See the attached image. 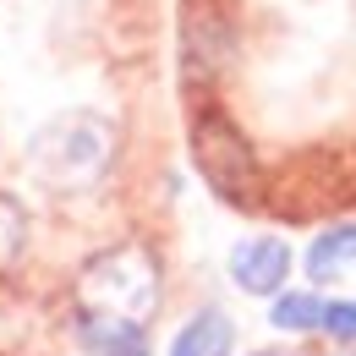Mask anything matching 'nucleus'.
Listing matches in <instances>:
<instances>
[{"label":"nucleus","mask_w":356,"mask_h":356,"mask_svg":"<svg viewBox=\"0 0 356 356\" xmlns=\"http://www.w3.org/2000/svg\"><path fill=\"white\" fill-rule=\"evenodd\" d=\"M274 329H291V334H318V329H323V302H318L312 291L280 296V302H274Z\"/></svg>","instance_id":"8"},{"label":"nucleus","mask_w":356,"mask_h":356,"mask_svg":"<svg viewBox=\"0 0 356 356\" xmlns=\"http://www.w3.org/2000/svg\"><path fill=\"white\" fill-rule=\"evenodd\" d=\"M22 241H28V214H22V203H17V197H6V192H0V268L22 252Z\"/></svg>","instance_id":"9"},{"label":"nucleus","mask_w":356,"mask_h":356,"mask_svg":"<svg viewBox=\"0 0 356 356\" xmlns=\"http://www.w3.org/2000/svg\"><path fill=\"white\" fill-rule=\"evenodd\" d=\"M291 274V247L280 236H252V241H236L230 252V280L247 291V296H274Z\"/></svg>","instance_id":"4"},{"label":"nucleus","mask_w":356,"mask_h":356,"mask_svg":"<svg viewBox=\"0 0 356 356\" xmlns=\"http://www.w3.org/2000/svg\"><path fill=\"white\" fill-rule=\"evenodd\" d=\"M252 356H280V351H252Z\"/></svg>","instance_id":"11"},{"label":"nucleus","mask_w":356,"mask_h":356,"mask_svg":"<svg viewBox=\"0 0 356 356\" xmlns=\"http://www.w3.org/2000/svg\"><path fill=\"white\" fill-rule=\"evenodd\" d=\"M115 121L99 110H66L44 121L28 143V165L49 192H88L115 165Z\"/></svg>","instance_id":"1"},{"label":"nucleus","mask_w":356,"mask_h":356,"mask_svg":"<svg viewBox=\"0 0 356 356\" xmlns=\"http://www.w3.org/2000/svg\"><path fill=\"white\" fill-rule=\"evenodd\" d=\"M77 340H83L88 356H148L143 323H121V318H88V312H77Z\"/></svg>","instance_id":"5"},{"label":"nucleus","mask_w":356,"mask_h":356,"mask_svg":"<svg viewBox=\"0 0 356 356\" xmlns=\"http://www.w3.org/2000/svg\"><path fill=\"white\" fill-rule=\"evenodd\" d=\"M356 268V225H334L307 247V274L318 285H334Z\"/></svg>","instance_id":"7"},{"label":"nucleus","mask_w":356,"mask_h":356,"mask_svg":"<svg viewBox=\"0 0 356 356\" xmlns=\"http://www.w3.org/2000/svg\"><path fill=\"white\" fill-rule=\"evenodd\" d=\"M318 334L356 340V302H323V329H318Z\"/></svg>","instance_id":"10"},{"label":"nucleus","mask_w":356,"mask_h":356,"mask_svg":"<svg viewBox=\"0 0 356 356\" xmlns=\"http://www.w3.org/2000/svg\"><path fill=\"white\" fill-rule=\"evenodd\" d=\"M230 346H236L230 318H225L220 307H203V312H192V318L181 323L170 356H230Z\"/></svg>","instance_id":"6"},{"label":"nucleus","mask_w":356,"mask_h":356,"mask_svg":"<svg viewBox=\"0 0 356 356\" xmlns=\"http://www.w3.org/2000/svg\"><path fill=\"white\" fill-rule=\"evenodd\" d=\"M159 258L137 241L93 252L77 274V312L88 318H121V323H148L159 312Z\"/></svg>","instance_id":"2"},{"label":"nucleus","mask_w":356,"mask_h":356,"mask_svg":"<svg viewBox=\"0 0 356 356\" xmlns=\"http://www.w3.org/2000/svg\"><path fill=\"white\" fill-rule=\"evenodd\" d=\"M192 159H197V176L209 181L230 209H252L258 203V159H252V143L241 137V127L230 115L197 110V121H192Z\"/></svg>","instance_id":"3"}]
</instances>
